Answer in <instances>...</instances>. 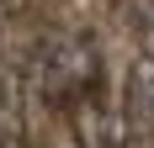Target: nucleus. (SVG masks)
Segmentation results:
<instances>
[{"label": "nucleus", "instance_id": "nucleus-1", "mask_svg": "<svg viewBox=\"0 0 154 148\" xmlns=\"http://www.w3.org/2000/svg\"><path fill=\"white\" fill-rule=\"evenodd\" d=\"M96 85H106V74H101V48L85 32H53V37L37 43V53L27 64L32 101L75 111V101H85Z\"/></svg>", "mask_w": 154, "mask_h": 148}, {"label": "nucleus", "instance_id": "nucleus-2", "mask_svg": "<svg viewBox=\"0 0 154 148\" xmlns=\"http://www.w3.org/2000/svg\"><path fill=\"white\" fill-rule=\"evenodd\" d=\"M75 138L85 148H122L128 143V111L106 95V85H96L85 101H75Z\"/></svg>", "mask_w": 154, "mask_h": 148}, {"label": "nucleus", "instance_id": "nucleus-3", "mask_svg": "<svg viewBox=\"0 0 154 148\" xmlns=\"http://www.w3.org/2000/svg\"><path fill=\"white\" fill-rule=\"evenodd\" d=\"M128 127L138 138H154V53H138L128 69Z\"/></svg>", "mask_w": 154, "mask_h": 148}, {"label": "nucleus", "instance_id": "nucleus-4", "mask_svg": "<svg viewBox=\"0 0 154 148\" xmlns=\"http://www.w3.org/2000/svg\"><path fill=\"white\" fill-rule=\"evenodd\" d=\"M133 148H154V138H138V143H133Z\"/></svg>", "mask_w": 154, "mask_h": 148}]
</instances>
